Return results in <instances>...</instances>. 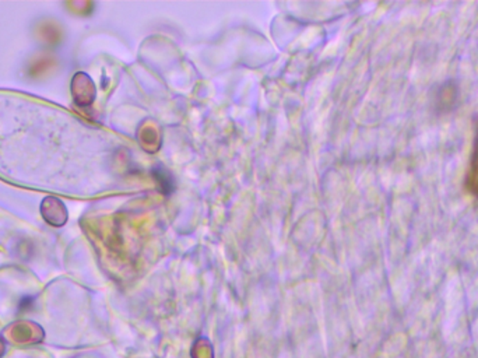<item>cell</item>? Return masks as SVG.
<instances>
[{"label":"cell","instance_id":"1","mask_svg":"<svg viewBox=\"0 0 478 358\" xmlns=\"http://www.w3.org/2000/svg\"><path fill=\"white\" fill-rule=\"evenodd\" d=\"M464 188L466 191L478 199V120L475 123V138L474 146L468 162V168L464 178Z\"/></svg>","mask_w":478,"mask_h":358},{"label":"cell","instance_id":"2","mask_svg":"<svg viewBox=\"0 0 478 358\" xmlns=\"http://www.w3.org/2000/svg\"><path fill=\"white\" fill-rule=\"evenodd\" d=\"M457 100H459V90L456 84L452 81L445 83L444 85L439 87L437 93V100H435L437 109L442 112H448L456 107Z\"/></svg>","mask_w":478,"mask_h":358},{"label":"cell","instance_id":"3","mask_svg":"<svg viewBox=\"0 0 478 358\" xmlns=\"http://www.w3.org/2000/svg\"><path fill=\"white\" fill-rule=\"evenodd\" d=\"M152 176L158 185V192L164 196H169L175 192V179L171 171H168L163 164H157L152 168Z\"/></svg>","mask_w":478,"mask_h":358}]
</instances>
